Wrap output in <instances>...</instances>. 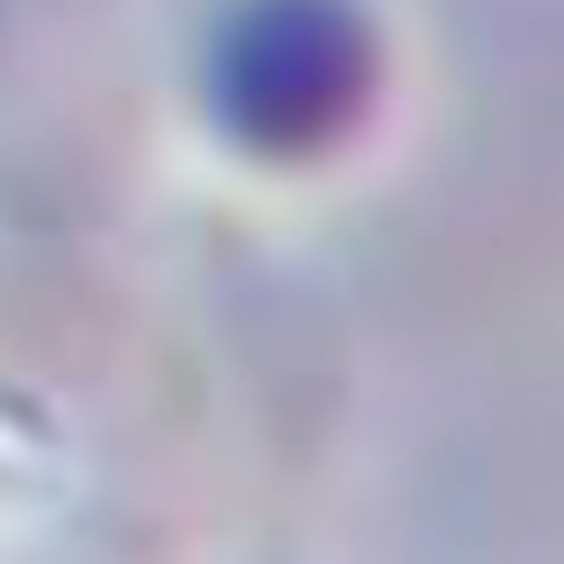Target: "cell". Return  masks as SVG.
Returning <instances> with one entry per match:
<instances>
[{"instance_id": "6da1fadb", "label": "cell", "mask_w": 564, "mask_h": 564, "mask_svg": "<svg viewBox=\"0 0 564 564\" xmlns=\"http://www.w3.org/2000/svg\"><path fill=\"white\" fill-rule=\"evenodd\" d=\"M382 91V28L365 0H228L200 55V100L228 147L264 164L328 155Z\"/></svg>"}]
</instances>
